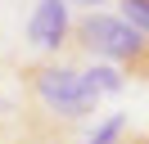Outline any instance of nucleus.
Segmentation results:
<instances>
[{
  "mask_svg": "<svg viewBox=\"0 0 149 144\" xmlns=\"http://www.w3.org/2000/svg\"><path fill=\"white\" fill-rule=\"evenodd\" d=\"M118 5H122L118 18H122V23H131V27L149 41V0H118Z\"/></svg>",
  "mask_w": 149,
  "mask_h": 144,
  "instance_id": "nucleus-6",
  "label": "nucleus"
},
{
  "mask_svg": "<svg viewBox=\"0 0 149 144\" xmlns=\"http://www.w3.org/2000/svg\"><path fill=\"white\" fill-rule=\"evenodd\" d=\"M127 144H149V131H145V135H131Z\"/></svg>",
  "mask_w": 149,
  "mask_h": 144,
  "instance_id": "nucleus-8",
  "label": "nucleus"
},
{
  "mask_svg": "<svg viewBox=\"0 0 149 144\" xmlns=\"http://www.w3.org/2000/svg\"><path fill=\"white\" fill-rule=\"evenodd\" d=\"M23 86L54 122H86L100 108V95H91L81 72L68 63H32V68H23Z\"/></svg>",
  "mask_w": 149,
  "mask_h": 144,
  "instance_id": "nucleus-2",
  "label": "nucleus"
},
{
  "mask_svg": "<svg viewBox=\"0 0 149 144\" xmlns=\"http://www.w3.org/2000/svg\"><path fill=\"white\" fill-rule=\"evenodd\" d=\"M27 41L45 54H59L63 45H72V14L68 0H36L27 18Z\"/></svg>",
  "mask_w": 149,
  "mask_h": 144,
  "instance_id": "nucleus-3",
  "label": "nucleus"
},
{
  "mask_svg": "<svg viewBox=\"0 0 149 144\" xmlns=\"http://www.w3.org/2000/svg\"><path fill=\"white\" fill-rule=\"evenodd\" d=\"M72 45L86 50L91 59H100V63H113V68L149 81V41L131 23H122L118 14H104V9L81 14L72 23Z\"/></svg>",
  "mask_w": 149,
  "mask_h": 144,
  "instance_id": "nucleus-1",
  "label": "nucleus"
},
{
  "mask_svg": "<svg viewBox=\"0 0 149 144\" xmlns=\"http://www.w3.org/2000/svg\"><path fill=\"white\" fill-rule=\"evenodd\" d=\"M86 90L91 95H118L122 86H127V77H122V68H113V63H95L91 72H81Z\"/></svg>",
  "mask_w": 149,
  "mask_h": 144,
  "instance_id": "nucleus-4",
  "label": "nucleus"
},
{
  "mask_svg": "<svg viewBox=\"0 0 149 144\" xmlns=\"http://www.w3.org/2000/svg\"><path fill=\"white\" fill-rule=\"evenodd\" d=\"M68 5H86V14H91L95 5H104V0H68Z\"/></svg>",
  "mask_w": 149,
  "mask_h": 144,
  "instance_id": "nucleus-7",
  "label": "nucleus"
},
{
  "mask_svg": "<svg viewBox=\"0 0 149 144\" xmlns=\"http://www.w3.org/2000/svg\"><path fill=\"white\" fill-rule=\"evenodd\" d=\"M122 135H127V117L113 113V117H104V122L95 126V135L81 140V144H122Z\"/></svg>",
  "mask_w": 149,
  "mask_h": 144,
  "instance_id": "nucleus-5",
  "label": "nucleus"
}]
</instances>
